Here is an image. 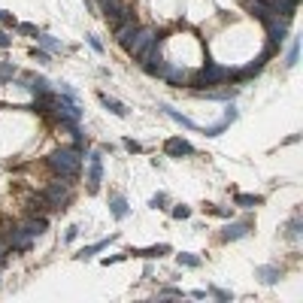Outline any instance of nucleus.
Wrapping results in <instances>:
<instances>
[{
  "instance_id": "f257e3e1",
  "label": "nucleus",
  "mask_w": 303,
  "mask_h": 303,
  "mask_svg": "<svg viewBox=\"0 0 303 303\" xmlns=\"http://www.w3.org/2000/svg\"><path fill=\"white\" fill-rule=\"evenodd\" d=\"M46 231H49V218H46V215H36V212H33V218H27L24 224L12 227V231L6 234V249H9V252H15V255H21V252H30L33 240H36V237H43Z\"/></svg>"
},
{
  "instance_id": "f03ea898",
  "label": "nucleus",
  "mask_w": 303,
  "mask_h": 303,
  "mask_svg": "<svg viewBox=\"0 0 303 303\" xmlns=\"http://www.w3.org/2000/svg\"><path fill=\"white\" fill-rule=\"evenodd\" d=\"M161 40H164V36L158 33V27H137L134 33H131V40L125 43V49H128V55L134 58V61H149L152 55H155V52H161Z\"/></svg>"
},
{
  "instance_id": "7ed1b4c3",
  "label": "nucleus",
  "mask_w": 303,
  "mask_h": 303,
  "mask_svg": "<svg viewBox=\"0 0 303 303\" xmlns=\"http://www.w3.org/2000/svg\"><path fill=\"white\" fill-rule=\"evenodd\" d=\"M49 167H52V173L58 179H67V182L79 179V173H82V149L70 146V149L52 152V155H49Z\"/></svg>"
},
{
  "instance_id": "20e7f679",
  "label": "nucleus",
  "mask_w": 303,
  "mask_h": 303,
  "mask_svg": "<svg viewBox=\"0 0 303 303\" xmlns=\"http://www.w3.org/2000/svg\"><path fill=\"white\" fill-rule=\"evenodd\" d=\"M227 76H231V67L215 64V61H206L197 73L188 76V88H191V91H206V88L224 85V82H227Z\"/></svg>"
},
{
  "instance_id": "39448f33",
  "label": "nucleus",
  "mask_w": 303,
  "mask_h": 303,
  "mask_svg": "<svg viewBox=\"0 0 303 303\" xmlns=\"http://www.w3.org/2000/svg\"><path fill=\"white\" fill-rule=\"evenodd\" d=\"M43 200L49 203V209H64L67 203H70V197H73V188H70V182L67 179H55V182H49L46 188H43Z\"/></svg>"
},
{
  "instance_id": "423d86ee",
  "label": "nucleus",
  "mask_w": 303,
  "mask_h": 303,
  "mask_svg": "<svg viewBox=\"0 0 303 303\" xmlns=\"http://www.w3.org/2000/svg\"><path fill=\"white\" fill-rule=\"evenodd\" d=\"M264 27H267V36H270V46L282 49V43L288 40V30H291V18L285 15H261Z\"/></svg>"
},
{
  "instance_id": "0eeeda50",
  "label": "nucleus",
  "mask_w": 303,
  "mask_h": 303,
  "mask_svg": "<svg viewBox=\"0 0 303 303\" xmlns=\"http://www.w3.org/2000/svg\"><path fill=\"white\" fill-rule=\"evenodd\" d=\"M88 173H85V188H88V194H97L100 191V182H103V152L100 149H91L88 155Z\"/></svg>"
},
{
  "instance_id": "6e6552de",
  "label": "nucleus",
  "mask_w": 303,
  "mask_h": 303,
  "mask_svg": "<svg viewBox=\"0 0 303 303\" xmlns=\"http://www.w3.org/2000/svg\"><path fill=\"white\" fill-rule=\"evenodd\" d=\"M249 231H252V218H240V221L227 218V224L221 227V243H237V240L249 237Z\"/></svg>"
},
{
  "instance_id": "1a4fd4ad",
  "label": "nucleus",
  "mask_w": 303,
  "mask_h": 303,
  "mask_svg": "<svg viewBox=\"0 0 303 303\" xmlns=\"http://www.w3.org/2000/svg\"><path fill=\"white\" fill-rule=\"evenodd\" d=\"M164 155L167 158H191L194 155V146L188 143L185 137H167L164 140Z\"/></svg>"
},
{
  "instance_id": "9d476101",
  "label": "nucleus",
  "mask_w": 303,
  "mask_h": 303,
  "mask_svg": "<svg viewBox=\"0 0 303 303\" xmlns=\"http://www.w3.org/2000/svg\"><path fill=\"white\" fill-rule=\"evenodd\" d=\"M188 76H191V73H185L182 67H176V64H164V70H161V79L164 82H170V85H176V88H182L185 82H188Z\"/></svg>"
},
{
  "instance_id": "9b49d317",
  "label": "nucleus",
  "mask_w": 303,
  "mask_h": 303,
  "mask_svg": "<svg viewBox=\"0 0 303 303\" xmlns=\"http://www.w3.org/2000/svg\"><path fill=\"white\" fill-rule=\"evenodd\" d=\"M255 279L264 282V285H276L282 279V267H276V264H261V267H255Z\"/></svg>"
},
{
  "instance_id": "f8f14e48",
  "label": "nucleus",
  "mask_w": 303,
  "mask_h": 303,
  "mask_svg": "<svg viewBox=\"0 0 303 303\" xmlns=\"http://www.w3.org/2000/svg\"><path fill=\"white\" fill-rule=\"evenodd\" d=\"M137 27H140V24H137L134 12H131V15H125V18H122V21H119L116 27H112V30H116V43H119V46H125V43L131 40V33H134Z\"/></svg>"
},
{
  "instance_id": "ddd939ff",
  "label": "nucleus",
  "mask_w": 303,
  "mask_h": 303,
  "mask_svg": "<svg viewBox=\"0 0 303 303\" xmlns=\"http://www.w3.org/2000/svg\"><path fill=\"white\" fill-rule=\"evenodd\" d=\"M116 240H119V234H109L106 240H97L94 246H82L79 252H76V261H91V258L97 255V252H103L106 246H112V243H116Z\"/></svg>"
},
{
  "instance_id": "4468645a",
  "label": "nucleus",
  "mask_w": 303,
  "mask_h": 303,
  "mask_svg": "<svg viewBox=\"0 0 303 303\" xmlns=\"http://www.w3.org/2000/svg\"><path fill=\"white\" fill-rule=\"evenodd\" d=\"M109 215L116 218V221H125L131 215V206H128L125 194H109Z\"/></svg>"
},
{
  "instance_id": "2eb2a0df",
  "label": "nucleus",
  "mask_w": 303,
  "mask_h": 303,
  "mask_svg": "<svg viewBox=\"0 0 303 303\" xmlns=\"http://www.w3.org/2000/svg\"><path fill=\"white\" fill-rule=\"evenodd\" d=\"M200 97H206V100H221V103H231L234 97H237V88H231V85H221V88H206V91H197Z\"/></svg>"
},
{
  "instance_id": "dca6fc26",
  "label": "nucleus",
  "mask_w": 303,
  "mask_h": 303,
  "mask_svg": "<svg viewBox=\"0 0 303 303\" xmlns=\"http://www.w3.org/2000/svg\"><path fill=\"white\" fill-rule=\"evenodd\" d=\"M128 255H137V258H146V261H155V258L170 255V246H167V243H158V246H149V249H131Z\"/></svg>"
},
{
  "instance_id": "f3484780",
  "label": "nucleus",
  "mask_w": 303,
  "mask_h": 303,
  "mask_svg": "<svg viewBox=\"0 0 303 303\" xmlns=\"http://www.w3.org/2000/svg\"><path fill=\"white\" fill-rule=\"evenodd\" d=\"M158 109H161V112H164V116H167V119H173V122H176V125H182V128H185V131H197V125H194V122H191V119H188V116H182V112H176V109H173V106H170V103H161V106H158Z\"/></svg>"
},
{
  "instance_id": "a211bd4d",
  "label": "nucleus",
  "mask_w": 303,
  "mask_h": 303,
  "mask_svg": "<svg viewBox=\"0 0 303 303\" xmlns=\"http://www.w3.org/2000/svg\"><path fill=\"white\" fill-rule=\"evenodd\" d=\"M97 100L103 103V109H109V112H112V116H119V119H125V116H128V109H125V103H119L116 97H109L106 91H100V94H97Z\"/></svg>"
},
{
  "instance_id": "6ab92c4d",
  "label": "nucleus",
  "mask_w": 303,
  "mask_h": 303,
  "mask_svg": "<svg viewBox=\"0 0 303 303\" xmlns=\"http://www.w3.org/2000/svg\"><path fill=\"white\" fill-rule=\"evenodd\" d=\"M55 100H58V97L52 94V88H49V91H40V94H33L30 109H33V112H46L49 106H55Z\"/></svg>"
},
{
  "instance_id": "aec40b11",
  "label": "nucleus",
  "mask_w": 303,
  "mask_h": 303,
  "mask_svg": "<svg viewBox=\"0 0 303 303\" xmlns=\"http://www.w3.org/2000/svg\"><path fill=\"white\" fill-rule=\"evenodd\" d=\"M261 203H264L261 194H246V191H237V194H234V206H240V209H255V206H261Z\"/></svg>"
},
{
  "instance_id": "412c9836",
  "label": "nucleus",
  "mask_w": 303,
  "mask_h": 303,
  "mask_svg": "<svg viewBox=\"0 0 303 303\" xmlns=\"http://www.w3.org/2000/svg\"><path fill=\"white\" fill-rule=\"evenodd\" d=\"M36 46H40V49H46L49 55L64 52V43H61V40H55V36H49V33H36Z\"/></svg>"
},
{
  "instance_id": "4be33fe9",
  "label": "nucleus",
  "mask_w": 303,
  "mask_h": 303,
  "mask_svg": "<svg viewBox=\"0 0 303 303\" xmlns=\"http://www.w3.org/2000/svg\"><path fill=\"white\" fill-rule=\"evenodd\" d=\"M176 264H179V267H185V270H197L200 267V255H194V252H179L176 255Z\"/></svg>"
},
{
  "instance_id": "5701e85b",
  "label": "nucleus",
  "mask_w": 303,
  "mask_h": 303,
  "mask_svg": "<svg viewBox=\"0 0 303 303\" xmlns=\"http://www.w3.org/2000/svg\"><path fill=\"white\" fill-rule=\"evenodd\" d=\"M300 231H303V218H300V212H294L291 221H288V227H285V237L288 240H300Z\"/></svg>"
},
{
  "instance_id": "b1692460",
  "label": "nucleus",
  "mask_w": 303,
  "mask_h": 303,
  "mask_svg": "<svg viewBox=\"0 0 303 303\" xmlns=\"http://www.w3.org/2000/svg\"><path fill=\"white\" fill-rule=\"evenodd\" d=\"M297 58H300V40L294 36L291 46H288V55H285V67H288V70H291V67H297Z\"/></svg>"
},
{
  "instance_id": "393cba45",
  "label": "nucleus",
  "mask_w": 303,
  "mask_h": 303,
  "mask_svg": "<svg viewBox=\"0 0 303 303\" xmlns=\"http://www.w3.org/2000/svg\"><path fill=\"white\" fill-rule=\"evenodd\" d=\"M203 209L209 215H218V218H234V206H212V203H206Z\"/></svg>"
},
{
  "instance_id": "a878e982",
  "label": "nucleus",
  "mask_w": 303,
  "mask_h": 303,
  "mask_svg": "<svg viewBox=\"0 0 303 303\" xmlns=\"http://www.w3.org/2000/svg\"><path fill=\"white\" fill-rule=\"evenodd\" d=\"M170 215H173L176 221H188V218H191V206H185V203H176V206L170 209Z\"/></svg>"
},
{
  "instance_id": "bb28decb",
  "label": "nucleus",
  "mask_w": 303,
  "mask_h": 303,
  "mask_svg": "<svg viewBox=\"0 0 303 303\" xmlns=\"http://www.w3.org/2000/svg\"><path fill=\"white\" fill-rule=\"evenodd\" d=\"M227 128H231V125H227V122L221 119V122H215V125H209V128H203V134H206V137H221V134H224Z\"/></svg>"
},
{
  "instance_id": "cd10ccee",
  "label": "nucleus",
  "mask_w": 303,
  "mask_h": 303,
  "mask_svg": "<svg viewBox=\"0 0 303 303\" xmlns=\"http://www.w3.org/2000/svg\"><path fill=\"white\" fill-rule=\"evenodd\" d=\"M167 203H170V197H167V191H158L155 197H152V200H149V206H152V209H167Z\"/></svg>"
},
{
  "instance_id": "c85d7f7f",
  "label": "nucleus",
  "mask_w": 303,
  "mask_h": 303,
  "mask_svg": "<svg viewBox=\"0 0 303 303\" xmlns=\"http://www.w3.org/2000/svg\"><path fill=\"white\" fill-rule=\"evenodd\" d=\"M221 119H224L227 125H234V122L240 119V112H237V106H234V100H231V103H227V109H224V116H221Z\"/></svg>"
},
{
  "instance_id": "c756f323",
  "label": "nucleus",
  "mask_w": 303,
  "mask_h": 303,
  "mask_svg": "<svg viewBox=\"0 0 303 303\" xmlns=\"http://www.w3.org/2000/svg\"><path fill=\"white\" fill-rule=\"evenodd\" d=\"M61 97H64V100H70V103H79V94H76L67 82H61Z\"/></svg>"
},
{
  "instance_id": "7c9ffc66",
  "label": "nucleus",
  "mask_w": 303,
  "mask_h": 303,
  "mask_svg": "<svg viewBox=\"0 0 303 303\" xmlns=\"http://www.w3.org/2000/svg\"><path fill=\"white\" fill-rule=\"evenodd\" d=\"M12 76H15V67L3 61V64H0V82H6V79H12Z\"/></svg>"
},
{
  "instance_id": "2f4dec72",
  "label": "nucleus",
  "mask_w": 303,
  "mask_h": 303,
  "mask_svg": "<svg viewBox=\"0 0 303 303\" xmlns=\"http://www.w3.org/2000/svg\"><path fill=\"white\" fill-rule=\"evenodd\" d=\"M206 294H212V297H215V300H221V303H227V300H231V291H224V288H215V285H212Z\"/></svg>"
},
{
  "instance_id": "473e14b6",
  "label": "nucleus",
  "mask_w": 303,
  "mask_h": 303,
  "mask_svg": "<svg viewBox=\"0 0 303 303\" xmlns=\"http://www.w3.org/2000/svg\"><path fill=\"white\" fill-rule=\"evenodd\" d=\"M0 24H3V27H15V18H12V12L0 9Z\"/></svg>"
},
{
  "instance_id": "72a5a7b5",
  "label": "nucleus",
  "mask_w": 303,
  "mask_h": 303,
  "mask_svg": "<svg viewBox=\"0 0 303 303\" xmlns=\"http://www.w3.org/2000/svg\"><path fill=\"white\" fill-rule=\"evenodd\" d=\"M76 237H79V224H70V227H67V234H64V243H73Z\"/></svg>"
},
{
  "instance_id": "f704fd0d",
  "label": "nucleus",
  "mask_w": 303,
  "mask_h": 303,
  "mask_svg": "<svg viewBox=\"0 0 303 303\" xmlns=\"http://www.w3.org/2000/svg\"><path fill=\"white\" fill-rule=\"evenodd\" d=\"M15 30H18V33H30V36H36V27H33V24H27V21H21V24L15 21Z\"/></svg>"
},
{
  "instance_id": "c9c22d12",
  "label": "nucleus",
  "mask_w": 303,
  "mask_h": 303,
  "mask_svg": "<svg viewBox=\"0 0 303 303\" xmlns=\"http://www.w3.org/2000/svg\"><path fill=\"white\" fill-rule=\"evenodd\" d=\"M33 58L40 61V64H49V61H52V55H49L46 49H33Z\"/></svg>"
},
{
  "instance_id": "e433bc0d",
  "label": "nucleus",
  "mask_w": 303,
  "mask_h": 303,
  "mask_svg": "<svg viewBox=\"0 0 303 303\" xmlns=\"http://www.w3.org/2000/svg\"><path fill=\"white\" fill-rule=\"evenodd\" d=\"M125 149L131 152V155H140V152H143V146H140L137 140H125Z\"/></svg>"
},
{
  "instance_id": "4c0bfd02",
  "label": "nucleus",
  "mask_w": 303,
  "mask_h": 303,
  "mask_svg": "<svg viewBox=\"0 0 303 303\" xmlns=\"http://www.w3.org/2000/svg\"><path fill=\"white\" fill-rule=\"evenodd\" d=\"M12 46V36H6V30L0 27V49H9Z\"/></svg>"
},
{
  "instance_id": "58836bf2",
  "label": "nucleus",
  "mask_w": 303,
  "mask_h": 303,
  "mask_svg": "<svg viewBox=\"0 0 303 303\" xmlns=\"http://www.w3.org/2000/svg\"><path fill=\"white\" fill-rule=\"evenodd\" d=\"M125 258H128V252H125V255H109V258H103V264L109 267V264H119V261H125Z\"/></svg>"
},
{
  "instance_id": "ea45409f",
  "label": "nucleus",
  "mask_w": 303,
  "mask_h": 303,
  "mask_svg": "<svg viewBox=\"0 0 303 303\" xmlns=\"http://www.w3.org/2000/svg\"><path fill=\"white\" fill-rule=\"evenodd\" d=\"M88 46H91V49H94V52H97V55H100V52H103V43H100V40H97V36H88Z\"/></svg>"
},
{
  "instance_id": "a19ab883",
  "label": "nucleus",
  "mask_w": 303,
  "mask_h": 303,
  "mask_svg": "<svg viewBox=\"0 0 303 303\" xmlns=\"http://www.w3.org/2000/svg\"><path fill=\"white\" fill-rule=\"evenodd\" d=\"M161 297H182V288H164Z\"/></svg>"
},
{
  "instance_id": "79ce46f5",
  "label": "nucleus",
  "mask_w": 303,
  "mask_h": 303,
  "mask_svg": "<svg viewBox=\"0 0 303 303\" xmlns=\"http://www.w3.org/2000/svg\"><path fill=\"white\" fill-rule=\"evenodd\" d=\"M0 255H9V249H6V240H0Z\"/></svg>"
},
{
  "instance_id": "37998d69",
  "label": "nucleus",
  "mask_w": 303,
  "mask_h": 303,
  "mask_svg": "<svg viewBox=\"0 0 303 303\" xmlns=\"http://www.w3.org/2000/svg\"><path fill=\"white\" fill-rule=\"evenodd\" d=\"M6 267V255H0V270H3Z\"/></svg>"
}]
</instances>
